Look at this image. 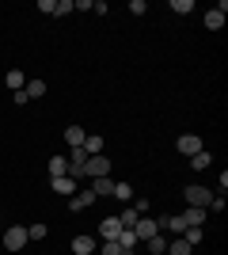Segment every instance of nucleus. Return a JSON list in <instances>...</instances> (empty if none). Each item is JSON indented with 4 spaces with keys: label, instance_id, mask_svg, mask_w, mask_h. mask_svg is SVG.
<instances>
[{
    "label": "nucleus",
    "instance_id": "nucleus-1",
    "mask_svg": "<svg viewBox=\"0 0 228 255\" xmlns=\"http://www.w3.org/2000/svg\"><path fill=\"white\" fill-rule=\"evenodd\" d=\"M27 244H31L27 225H8V233H4V248H8V252H23Z\"/></svg>",
    "mask_w": 228,
    "mask_h": 255
},
{
    "label": "nucleus",
    "instance_id": "nucleus-2",
    "mask_svg": "<svg viewBox=\"0 0 228 255\" xmlns=\"http://www.w3.org/2000/svg\"><path fill=\"white\" fill-rule=\"evenodd\" d=\"M186 202L190 206H198V210H209V202H213V191H209V187H186Z\"/></svg>",
    "mask_w": 228,
    "mask_h": 255
},
{
    "label": "nucleus",
    "instance_id": "nucleus-3",
    "mask_svg": "<svg viewBox=\"0 0 228 255\" xmlns=\"http://www.w3.org/2000/svg\"><path fill=\"white\" fill-rule=\"evenodd\" d=\"M84 175H91V179H99V175H110V160L99 152V156H87L84 160Z\"/></svg>",
    "mask_w": 228,
    "mask_h": 255
},
{
    "label": "nucleus",
    "instance_id": "nucleus-4",
    "mask_svg": "<svg viewBox=\"0 0 228 255\" xmlns=\"http://www.w3.org/2000/svg\"><path fill=\"white\" fill-rule=\"evenodd\" d=\"M175 149L183 152V156H194V152H202L206 145H202V137H198V133H183V137L175 141Z\"/></svg>",
    "mask_w": 228,
    "mask_h": 255
},
{
    "label": "nucleus",
    "instance_id": "nucleus-5",
    "mask_svg": "<svg viewBox=\"0 0 228 255\" xmlns=\"http://www.w3.org/2000/svg\"><path fill=\"white\" fill-rule=\"evenodd\" d=\"M160 233L156 229V217H141V221L133 225V236H137V244H145V240H152V236Z\"/></svg>",
    "mask_w": 228,
    "mask_h": 255
},
{
    "label": "nucleus",
    "instance_id": "nucleus-6",
    "mask_svg": "<svg viewBox=\"0 0 228 255\" xmlns=\"http://www.w3.org/2000/svg\"><path fill=\"white\" fill-rule=\"evenodd\" d=\"M179 217H183V225H186V229H202V225H206V217H209V210L186 206V213H179Z\"/></svg>",
    "mask_w": 228,
    "mask_h": 255
},
{
    "label": "nucleus",
    "instance_id": "nucleus-7",
    "mask_svg": "<svg viewBox=\"0 0 228 255\" xmlns=\"http://www.w3.org/2000/svg\"><path fill=\"white\" fill-rule=\"evenodd\" d=\"M225 11H228L225 0H221L213 11H206V27H209V31H221V27H225Z\"/></svg>",
    "mask_w": 228,
    "mask_h": 255
},
{
    "label": "nucleus",
    "instance_id": "nucleus-8",
    "mask_svg": "<svg viewBox=\"0 0 228 255\" xmlns=\"http://www.w3.org/2000/svg\"><path fill=\"white\" fill-rule=\"evenodd\" d=\"M91 194H95V198H110V194H114V179H110V175L91 179Z\"/></svg>",
    "mask_w": 228,
    "mask_h": 255
},
{
    "label": "nucleus",
    "instance_id": "nucleus-9",
    "mask_svg": "<svg viewBox=\"0 0 228 255\" xmlns=\"http://www.w3.org/2000/svg\"><path fill=\"white\" fill-rule=\"evenodd\" d=\"M91 202H95V194H91V191H76L73 198H69V210H73V213H84Z\"/></svg>",
    "mask_w": 228,
    "mask_h": 255
},
{
    "label": "nucleus",
    "instance_id": "nucleus-10",
    "mask_svg": "<svg viewBox=\"0 0 228 255\" xmlns=\"http://www.w3.org/2000/svg\"><path fill=\"white\" fill-rule=\"evenodd\" d=\"M95 248H99V244H95V236H87V233L73 240V255H91Z\"/></svg>",
    "mask_w": 228,
    "mask_h": 255
},
{
    "label": "nucleus",
    "instance_id": "nucleus-11",
    "mask_svg": "<svg viewBox=\"0 0 228 255\" xmlns=\"http://www.w3.org/2000/svg\"><path fill=\"white\" fill-rule=\"evenodd\" d=\"M46 171H50V179H61V175H69V160L65 156H50Z\"/></svg>",
    "mask_w": 228,
    "mask_h": 255
},
{
    "label": "nucleus",
    "instance_id": "nucleus-12",
    "mask_svg": "<svg viewBox=\"0 0 228 255\" xmlns=\"http://www.w3.org/2000/svg\"><path fill=\"white\" fill-rule=\"evenodd\" d=\"M118 233H122L118 217H107V221L99 225V236H103V240H118Z\"/></svg>",
    "mask_w": 228,
    "mask_h": 255
},
{
    "label": "nucleus",
    "instance_id": "nucleus-13",
    "mask_svg": "<svg viewBox=\"0 0 228 255\" xmlns=\"http://www.w3.org/2000/svg\"><path fill=\"white\" fill-rule=\"evenodd\" d=\"M80 149H84L87 156H99V152H103V137H99V133H87V137H84V145H80Z\"/></svg>",
    "mask_w": 228,
    "mask_h": 255
},
{
    "label": "nucleus",
    "instance_id": "nucleus-14",
    "mask_svg": "<svg viewBox=\"0 0 228 255\" xmlns=\"http://www.w3.org/2000/svg\"><path fill=\"white\" fill-rule=\"evenodd\" d=\"M114 244H118V248H122V252L130 255V252H133V248H137V236H133V229H122V233H118V240H114Z\"/></svg>",
    "mask_w": 228,
    "mask_h": 255
},
{
    "label": "nucleus",
    "instance_id": "nucleus-15",
    "mask_svg": "<svg viewBox=\"0 0 228 255\" xmlns=\"http://www.w3.org/2000/svg\"><path fill=\"white\" fill-rule=\"evenodd\" d=\"M50 187H54L57 194H76V179H69V175H61V179H50Z\"/></svg>",
    "mask_w": 228,
    "mask_h": 255
},
{
    "label": "nucleus",
    "instance_id": "nucleus-16",
    "mask_svg": "<svg viewBox=\"0 0 228 255\" xmlns=\"http://www.w3.org/2000/svg\"><path fill=\"white\" fill-rule=\"evenodd\" d=\"M137 221H141V213L133 210V206H126V210L118 213V225H122V229H133V225H137Z\"/></svg>",
    "mask_w": 228,
    "mask_h": 255
},
{
    "label": "nucleus",
    "instance_id": "nucleus-17",
    "mask_svg": "<svg viewBox=\"0 0 228 255\" xmlns=\"http://www.w3.org/2000/svg\"><path fill=\"white\" fill-rule=\"evenodd\" d=\"M23 92H27V99H42L46 96V84H42V80H27Z\"/></svg>",
    "mask_w": 228,
    "mask_h": 255
},
{
    "label": "nucleus",
    "instance_id": "nucleus-18",
    "mask_svg": "<svg viewBox=\"0 0 228 255\" xmlns=\"http://www.w3.org/2000/svg\"><path fill=\"white\" fill-rule=\"evenodd\" d=\"M84 137H87V129H80V126H69L65 129V141L73 145V149H76V145H84Z\"/></svg>",
    "mask_w": 228,
    "mask_h": 255
},
{
    "label": "nucleus",
    "instance_id": "nucleus-19",
    "mask_svg": "<svg viewBox=\"0 0 228 255\" xmlns=\"http://www.w3.org/2000/svg\"><path fill=\"white\" fill-rule=\"evenodd\" d=\"M145 248H149V252H152V255H167V240H163V236H160V233L152 236V240H145Z\"/></svg>",
    "mask_w": 228,
    "mask_h": 255
},
{
    "label": "nucleus",
    "instance_id": "nucleus-20",
    "mask_svg": "<svg viewBox=\"0 0 228 255\" xmlns=\"http://www.w3.org/2000/svg\"><path fill=\"white\" fill-rule=\"evenodd\" d=\"M209 164H213V156H209L206 149H202V152H194V156H190V168H198V171H202V168H209Z\"/></svg>",
    "mask_w": 228,
    "mask_h": 255
},
{
    "label": "nucleus",
    "instance_id": "nucleus-21",
    "mask_svg": "<svg viewBox=\"0 0 228 255\" xmlns=\"http://www.w3.org/2000/svg\"><path fill=\"white\" fill-rule=\"evenodd\" d=\"M23 84H27V76H23L19 69H11V73H8V88H11V92H23Z\"/></svg>",
    "mask_w": 228,
    "mask_h": 255
},
{
    "label": "nucleus",
    "instance_id": "nucleus-22",
    "mask_svg": "<svg viewBox=\"0 0 228 255\" xmlns=\"http://www.w3.org/2000/svg\"><path fill=\"white\" fill-rule=\"evenodd\" d=\"M167 255H190V244L179 236V240H171V244H167Z\"/></svg>",
    "mask_w": 228,
    "mask_h": 255
},
{
    "label": "nucleus",
    "instance_id": "nucleus-23",
    "mask_svg": "<svg viewBox=\"0 0 228 255\" xmlns=\"http://www.w3.org/2000/svg\"><path fill=\"white\" fill-rule=\"evenodd\" d=\"M110 198H122V202H133V191H130V183H114V194Z\"/></svg>",
    "mask_w": 228,
    "mask_h": 255
},
{
    "label": "nucleus",
    "instance_id": "nucleus-24",
    "mask_svg": "<svg viewBox=\"0 0 228 255\" xmlns=\"http://www.w3.org/2000/svg\"><path fill=\"white\" fill-rule=\"evenodd\" d=\"M171 11L175 15H190V11H194V0H171Z\"/></svg>",
    "mask_w": 228,
    "mask_h": 255
},
{
    "label": "nucleus",
    "instance_id": "nucleus-25",
    "mask_svg": "<svg viewBox=\"0 0 228 255\" xmlns=\"http://www.w3.org/2000/svg\"><path fill=\"white\" fill-rule=\"evenodd\" d=\"M202 236H206L202 229H186V233H183V240H186L190 248H198V244H202Z\"/></svg>",
    "mask_w": 228,
    "mask_h": 255
},
{
    "label": "nucleus",
    "instance_id": "nucleus-26",
    "mask_svg": "<svg viewBox=\"0 0 228 255\" xmlns=\"http://www.w3.org/2000/svg\"><path fill=\"white\" fill-rule=\"evenodd\" d=\"M99 255H126V252H122V248L114 244V240H103V248H99Z\"/></svg>",
    "mask_w": 228,
    "mask_h": 255
},
{
    "label": "nucleus",
    "instance_id": "nucleus-27",
    "mask_svg": "<svg viewBox=\"0 0 228 255\" xmlns=\"http://www.w3.org/2000/svg\"><path fill=\"white\" fill-rule=\"evenodd\" d=\"M27 236L31 240H46V225H27Z\"/></svg>",
    "mask_w": 228,
    "mask_h": 255
},
{
    "label": "nucleus",
    "instance_id": "nucleus-28",
    "mask_svg": "<svg viewBox=\"0 0 228 255\" xmlns=\"http://www.w3.org/2000/svg\"><path fill=\"white\" fill-rule=\"evenodd\" d=\"M69 11H76L73 0H57V11H54V15H69Z\"/></svg>",
    "mask_w": 228,
    "mask_h": 255
},
{
    "label": "nucleus",
    "instance_id": "nucleus-29",
    "mask_svg": "<svg viewBox=\"0 0 228 255\" xmlns=\"http://www.w3.org/2000/svg\"><path fill=\"white\" fill-rule=\"evenodd\" d=\"M145 11H149L145 0H130V15H145Z\"/></svg>",
    "mask_w": 228,
    "mask_h": 255
},
{
    "label": "nucleus",
    "instance_id": "nucleus-30",
    "mask_svg": "<svg viewBox=\"0 0 228 255\" xmlns=\"http://www.w3.org/2000/svg\"><path fill=\"white\" fill-rule=\"evenodd\" d=\"M38 11H46V15H54V11H57V0H38Z\"/></svg>",
    "mask_w": 228,
    "mask_h": 255
},
{
    "label": "nucleus",
    "instance_id": "nucleus-31",
    "mask_svg": "<svg viewBox=\"0 0 228 255\" xmlns=\"http://www.w3.org/2000/svg\"><path fill=\"white\" fill-rule=\"evenodd\" d=\"M133 210L141 213V217H149V198H133Z\"/></svg>",
    "mask_w": 228,
    "mask_h": 255
}]
</instances>
